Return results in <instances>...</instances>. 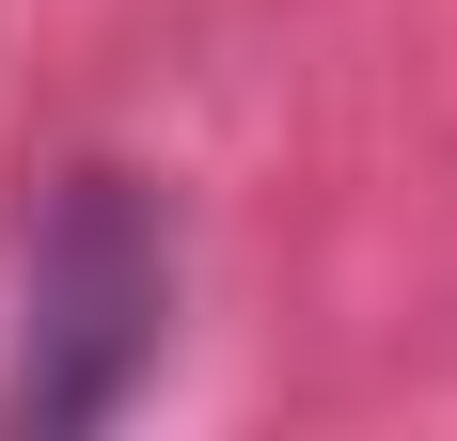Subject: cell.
Segmentation results:
<instances>
[{"instance_id":"6da1fadb","label":"cell","mask_w":457,"mask_h":441,"mask_svg":"<svg viewBox=\"0 0 457 441\" xmlns=\"http://www.w3.org/2000/svg\"><path fill=\"white\" fill-rule=\"evenodd\" d=\"M174 347V220L158 189L79 158L47 174L32 253H16V315H0V426H111Z\"/></svg>"}]
</instances>
